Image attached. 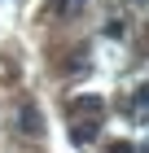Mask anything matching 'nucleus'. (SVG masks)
Returning a JSON list of instances; mask_svg holds the SVG:
<instances>
[{"instance_id": "nucleus-4", "label": "nucleus", "mask_w": 149, "mask_h": 153, "mask_svg": "<svg viewBox=\"0 0 149 153\" xmlns=\"http://www.w3.org/2000/svg\"><path fill=\"white\" fill-rule=\"evenodd\" d=\"M136 114H149V83L136 92Z\"/></svg>"}, {"instance_id": "nucleus-5", "label": "nucleus", "mask_w": 149, "mask_h": 153, "mask_svg": "<svg viewBox=\"0 0 149 153\" xmlns=\"http://www.w3.org/2000/svg\"><path fill=\"white\" fill-rule=\"evenodd\" d=\"M105 153H136V144H132V140H114Z\"/></svg>"}, {"instance_id": "nucleus-1", "label": "nucleus", "mask_w": 149, "mask_h": 153, "mask_svg": "<svg viewBox=\"0 0 149 153\" xmlns=\"http://www.w3.org/2000/svg\"><path fill=\"white\" fill-rule=\"evenodd\" d=\"M18 127H22L26 136H44V114L35 109V101H22V109H18Z\"/></svg>"}, {"instance_id": "nucleus-3", "label": "nucleus", "mask_w": 149, "mask_h": 153, "mask_svg": "<svg viewBox=\"0 0 149 153\" xmlns=\"http://www.w3.org/2000/svg\"><path fill=\"white\" fill-rule=\"evenodd\" d=\"M70 140H75V144H92V140H97V127H92V123H79V127L70 131Z\"/></svg>"}, {"instance_id": "nucleus-2", "label": "nucleus", "mask_w": 149, "mask_h": 153, "mask_svg": "<svg viewBox=\"0 0 149 153\" xmlns=\"http://www.w3.org/2000/svg\"><path fill=\"white\" fill-rule=\"evenodd\" d=\"M101 109H105L101 96H75V101H70V114H75V118H83V114H101Z\"/></svg>"}]
</instances>
